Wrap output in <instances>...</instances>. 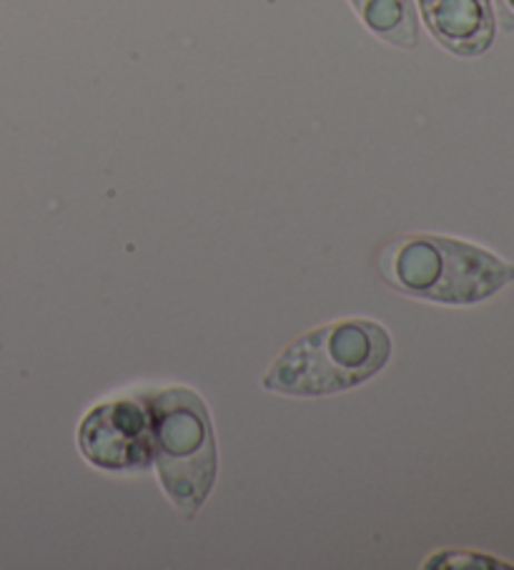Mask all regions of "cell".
<instances>
[{"instance_id":"52a82bcc","label":"cell","mask_w":514,"mask_h":570,"mask_svg":"<svg viewBox=\"0 0 514 570\" xmlns=\"http://www.w3.org/2000/svg\"><path fill=\"white\" fill-rule=\"evenodd\" d=\"M427 568H500V570H514L512 563H504L494 556L472 553V550H449V553L432 556V560L424 563Z\"/></svg>"},{"instance_id":"6da1fadb","label":"cell","mask_w":514,"mask_h":570,"mask_svg":"<svg viewBox=\"0 0 514 570\" xmlns=\"http://www.w3.org/2000/svg\"><path fill=\"white\" fill-rule=\"evenodd\" d=\"M382 279L407 297L452 304H480L514 282V264L497 254L442 234H404L377 254Z\"/></svg>"},{"instance_id":"277c9868","label":"cell","mask_w":514,"mask_h":570,"mask_svg":"<svg viewBox=\"0 0 514 570\" xmlns=\"http://www.w3.org/2000/svg\"><path fill=\"white\" fill-rule=\"evenodd\" d=\"M88 463L123 473L151 463V425L141 397H123L91 410L78 432Z\"/></svg>"},{"instance_id":"ba28073f","label":"cell","mask_w":514,"mask_h":570,"mask_svg":"<svg viewBox=\"0 0 514 570\" xmlns=\"http://www.w3.org/2000/svg\"><path fill=\"white\" fill-rule=\"evenodd\" d=\"M494 3H497L494 21H500L504 31H514V0H494Z\"/></svg>"},{"instance_id":"7a4b0ae2","label":"cell","mask_w":514,"mask_h":570,"mask_svg":"<svg viewBox=\"0 0 514 570\" xmlns=\"http://www.w3.org/2000/svg\"><path fill=\"white\" fill-rule=\"evenodd\" d=\"M392 357L379 322L342 320L291 342L261 380L264 390L291 397H326L372 380Z\"/></svg>"},{"instance_id":"5b68a950","label":"cell","mask_w":514,"mask_h":570,"mask_svg":"<svg viewBox=\"0 0 514 570\" xmlns=\"http://www.w3.org/2000/svg\"><path fill=\"white\" fill-rule=\"evenodd\" d=\"M419 11L429 33L454 56H482L494 41L492 0H419Z\"/></svg>"},{"instance_id":"8992f818","label":"cell","mask_w":514,"mask_h":570,"mask_svg":"<svg viewBox=\"0 0 514 570\" xmlns=\"http://www.w3.org/2000/svg\"><path fill=\"white\" fill-rule=\"evenodd\" d=\"M364 26L382 41L399 48L417 46V6L414 0H352Z\"/></svg>"},{"instance_id":"3957f363","label":"cell","mask_w":514,"mask_h":570,"mask_svg":"<svg viewBox=\"0 0 514 570\" xmlns=\"http://www.w3.org/2000/svg\"><path fill=\"white\" fill-rule=\"evenodd\" d=\"M151 425V460L171 503L194 518L209 498L219 473L211 417L199 392L166 387L144 392Z\"/></svg>"}]
</instances>
